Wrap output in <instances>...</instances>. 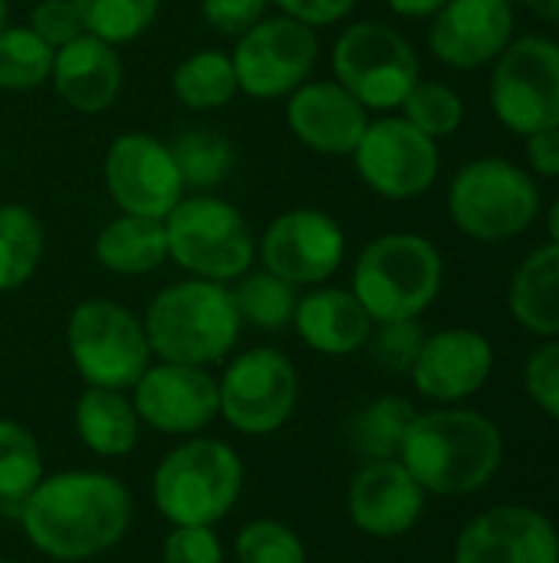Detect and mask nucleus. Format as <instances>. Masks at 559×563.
<instances>
[{
  "instance_id": "nucleus-1",
  "label": "nucleus",
  "mask_w": 559,
  "mask_h": 563,
  "mask_svg": "<svg viewBox=\"0 0 559 563\" xmlns=\"http://www.w3.org/2000/svg\"><path fill=\"white\" fill-rule=\"evenodd\" d=\"M26 541L49 561L82 563L109 554L132 528V495L105 472H56L23 498Z\"/></svg>"
},
{
  "instance_id": "nucleus-2",
  "label": "nucleus",
  "mask_w": 559,
  "mask_h": 563,
  "mask_svg": "<svg viewBox=\"0 0 559 563\" xmlns=\"http://www.w3.org/2000/svg\"><path fill=\"white\" fill-rule=\"evenodd\" d=\"M399 462L425 495L465 498L497 475L504 435L497 422L474 409H432L412 419Z\"/></svg>"
},
{
  "instance_id": "nucleus-3",
  "label": "nucleus",
  "mask_w": 559,
  "mask_h": 563,
  "mask_svg": "<svg viewBox=\"0 0 559 563\" xmlns=\"http://www.w3.org/2000/svg\"><path fill=\"white\" fill-rule=\"evenodd\" d=\"M152 356L161 363L214 366L241 343V313L227 284L188 277L158 290L142 317Z\"/></svg>"
},
{
  "instance_id": "nucleus-4",
  "label": "nucleus",
  "mask_w": 559,
  "mask_h": 563,
  "mask_svg": "<svg viewBox=\"0 0 559 563\" xmlns=\"http://www.w3.org/2000/svg\"><path fill=\"white\" fill-rule=\"evenodd\" d=\"M244 495V462L241 455L208 435H188L175 445L152 475L155 511L171 525H204L217 528Z\"/></svg>"
},
{
  "instance_id": "nucleus-5",
  "label": "nucleus",
  "mask_w": 559,
  "mask_h": 563,
  "mask_svg": "<svg viewBox=\"0 0 559 563\" xmlns=\"http://www.w3.org/2000/svg\"><path fill=\"white\" fill-rule=\"evenodd\" d=\"M441 284V251L415 231H392L359 251L349 290L366 307L372 323H392L418 320L438 300Z\"/></svg>"
},
{
  "instance_id": "nucleus-6",
  "label": "nucleus",
  "mask_w": 559,
  "mask_h": 563,
  "mask_svg": "<svg viewBox=\"0 0 559 563\" xmlns=\"http://www.w3.org/2000/svg\"><path fill=\"white\" fill-rule=\"evenodd\" d=\"M168 261L201 280L234 284L257 261L247 218L217 195H185L165 218Z\"/></svg>"
},
{
  "instance_id": "nucleus-7",
  "label": "nucleus",
  "mask_w": 559,
  "mask_h": 563,
  "mask_svg": "<svg viewBox=\"0 0 559 563\" xmlns=\"http://www.w3.org/2000/svg\"><path fill=\"white\" fill-rule=\"evenodd\" d=\"M66 350L86 386L128 393L152 366L142 317L109 297H89L69 310Z\"/></svg>"
},
{
  "instance_id": "nucleus-8",
  "label": "nucleus",
  "mask_w": 559,
  "mask_h": 563,
  "mask_svg": "<svg viewBox=\"0 0 559 563\" xmlns=\"http://www.w3.org/2000/svg\"><path fill=\"white\" fill-rule=\"evenodd\" d=\"M448 214L465 238L501 244L537 221L540 188L521 165L484 155L455 175L448 188Z\"/></svg>"
},
{
  "instance_id": "nucleus-9",
  "label": "nucleus",
  "mask_w": 559,
  "mask_h": 563,
  "mask_svg": "<svg viewBox=\"0 0 559 563\" xmlns=\"http://www.w3.org/2000/svg\"><path fill=\"white\" fill-rule=\"evenodd\" d=\"M333 79L369 112H392L422 79V63L395 26L359 20L333 43Z\"/></svg>"
},
{
  "instance_id": "nucleus-10",
  "label": "nucleus",
  "mask_w": 559,
  "mask_h": 563,
  "mask_svg": "<svg viewBox=\"0 0 559 563\" xmlns=\"http://www.w3.org/2000/svg\"><path fill=\"white\" fill-rule=\"evenodd\" d=\"M300 402L297 366L273 346H254L237 353L217 379L221 419L241 435L280 432Z\"/></svg>"
},
{
  "instance_id": "nucleus-11",
  "label": "nucleus",
  "mask_w": 559,
  "mask_h": 563,
  "mask_svg": "<svg viewBox=\"0 0 559 563\" xmlns=\"http://www.w3.org/2000/svg\"><path fill=\"white\" fill-rule=\"evenodd\" d=\"M491 106L504 129L534 135L559 125V43L547 36L511 40L494 59Z\"/></svg>"
},
{
  "instance_id": "nucleus-12",
  "label": "nucleus",
  "mask_w": 559,
  "mask_h": 563,
  "mask_svg": "<svg viewBox=\"0 0 559 563\" xmlns=\"http://www.w3.org/2000/svg\"><path fill=\"white\" fill-rule=\"evenodd\" d=\"M320 59V36L293 16H264L237 36L231 53L237 89L250 99H287L300 89Z\"/></svg>"
},
{
  "instance_id": "nucleus-13",
  "label": "nucleus",
  "mask_w": 559,
  "mask_h": 563,
  "mask_svg": "<svg viewBox=\"0 0 559 563\" xmlns=\"http://www.w3.org/2000/svg\"><path fill=\"white\" fill-rule=\"evenodd\" d=\"M353 162L366 188L389 201L425 195L441 172L438 142L415 129L405 115L369 119Z\"/></svg>"
},
{
  "instance_id": "nucleus-14",
  "label": "nucleus",
  "mask_w": 559,
  "mask_h": 563,
  "mask_svg": "<svg viewBox=\"0 0 559 563\" xmlns=\"http://www.w3.org/2000/svg\"><path fill=\"white\" fill-rule=\"evenodd\" d=\"M257 257L264 271L293 287H320L346 261V231L320 208H293L267 224Z\"/></svg>"
},
{
  "instance_id": "nucleus-15",
  "label": "nucleus",
  "mask_w": 559,
  "mask_h": 563,
  "mask_svg": "<svg viewBox=\"0 0 559 563\" xmlns=\"http://www.w3.org/2000/svg\"><path fill=\"white\" fill-rule=\"evenodd\" d=\"M102 178L122 214L165 221L185 198V185L168 142L148 132H122L102 158Z\"/></svg>"
},
{
  "instance_id": "nucleus-16",
  "label": "nucleus",
  "mask_w": 559,
  "mask_h": 563,
  "mask_svg": "<svg viewBox=\"0 0 559 563\" xmlns=\"http://www.w3.org/2000/svg\"><path fill=\"white\" fill-rule=\"evenodd\" d=\"M142 426L161 435H198L217 416V379L201 366L152 363L142 379L128 389Z\"/></svg>"
},
{
  "instance_id": "nucleus-17",
  "label": "nucleus",
  "mask_w": 559,
  "mask_h": 563,
  "mask_svg": "<svg viewBox=\"0 0 559 563\" xmlns=\"http://www.w3.org/2000/svg\"><path fill=\"white\" fill-rule=\"evenodd\" d=\"M451 563H559V531L527 505H497L465 525Z\"/></svg>"
},
{
  "instance_id": "nucleus-18",
  "label": "nucleus",
  "mask_w": 559,
  "mask_h": 563,
  "mask_svg": "<svg viewBox=\"0 0 559 563\" xmlns=\"http://www.w3.org/2000/svg\"><path fill=\"white\" fill-rule=\"evenodd\" d=\"M494 373V346L471 327H448L425 336L415 366L409 369L418 396L438 406H455L484 389Z\"/></svg>"
},
{
  "instance_id": "nucleus-19",
  "label": "nucleus",
  "mask_w": 559,
  "mask_h": 563,
  "mask_svg": "<svg viewBox=\"0 0 559 563\" xmlns=\"http://www.w3.org/2000/svg\"><path fill=\"white\" fill-rule=\"evenodd\" d=\"M428 495L399 459L362 462L346 488V511L356 531L392 541L409 534L425 515Z\"/></svg>"
},
{
  "instance_id": "nucleus-20",
  "label": "nucleus",
  "mask_w": 559,
  "mask_h": 563,
  "mask_svg": "<svg viewBox=\"0 0 559 563\" xmlns=\"http://www.w3.org/2000/svg\"><path fill=\"white\" fill-rule=\"evenodd\" d=\"M514 40L511 0H448L428 30V46L451 69H481Z\"/></svg>"
},
{
  "instance_id": "nucleus-21",
  "label": "nucleus",
  "mask_w": 559,
  "mask_h": 563,
  "mask_svg": "<svg viewBox=\"0 0 559 563\" xmlns=\"http://www.w3.org/2000/svg\"><path fill=\"white\" fill-rule=\"evenodd\" d=\"M283 119L300 145L316 155L343 158L356 152L369 125V109L336 79H306L287 96Z\"/></svg>"
},
{
  "instance_id": "nucleus-22",
  "label": "nucleus",
  "mask_w": 559,
  "mask_h": 563,
  "mask_svg": "<svg viewBox=\"0 0 559 563\" xmlns=\"http://www.w3.org/2000/svg\"><path fill=\"white\" fill-rule=\"evenodd\" d=\"M122 79H125V66H122L119 46L92 33H82L53 53L49 82L72 112H82V115L105 112L119 99Z\"/></svg>"
},
{
  "instance_id": "nucleus-23",
  "label": "nucleus",
  "mask_w": 559,
  "mask_h": 563,
  "mask_svg": "<svg viewBox=\"0 0 559 563\" xmlns=\"http://www.w3.org/2000/svg\"><path fill=\"white\" fill-rule=\"evenodd\" d=\"M372 317L343 287H316L297 300L293 330L320 356H349L362 350L372 336Z\"/></svg>"
},
{
  "instance_id": "nucleus-24",
  "label": "nucleus",
  "mask_w": 559,
  "mask_h": 563,
  "mask_svg": "<svg viewBox=\"0 0 559 563\" xmlns=\"http://www.w3.org/2000/svg\"><path fill=\"white\" fill-rule=\"evenodd\" d=\"M79 442L99 459H122L142 439V419L125 393L86 386L72 409Z\"/></svg>"
},
{
  "instance_id": "nucleus-25",
  "label": "nucleus",
  "mask_w": 559,
  "mask_h": 563,
  "mask_svg": "<svg viewBox=\"0 0 559 563\" xmlns=\"http://www.w3.org/2000/svg\"><path fill=\"white\" fill-rule=\"evenodd\" d=\"M511 317L534 336H559V244H544L524 257L507 290Z\"/></svg>"
},
{
  "instance_id": "nucleus-26",
  "label": "nucleus",
  "mask_w": 559,
  "mask_h": 563,
  "mask_svg": "<svg viewBox=\"0 0 559 563\" xmlns=\"http://www.w3.org/2000/svg\"><path fill=\"white\" fill-rule=\"evenodd\" d=\"M92 254L109 274L119 277L152 274L168 261L165 221L142 218V214H119L96 234Z\"/></svg>"
},
{
  "instance_id": "nucleus-27",
  "label": "nucleus",
  "mask_w": 559,
  "mask_h": 563,
  "mask_svg": "<svg viewBox=\"0 0 559 563\" xmlns=\"http://www.w3.org/2000/svg\"><path fill=\"white\" fill-rule=\"evenodd\" d=\"M171 158L178 165L181 185L191 195H214L237 165L234 142L211 125H188L171 142Z\"/></svg>"
},
{
  "instance_id": "nucleus-28",
  "label": "nucleus",
  "mask_w": 559,
  "mask_h": 563,
  "mask_svg": "<svg viewBox=\"0 0 559 563\" xmlns=\"http://www.w3.org/2000/svg\"><path fill=\"white\" fill-rule=\"evenodd\" d=\"M175 99L191 112H214L224 109L241 89L231 53L221 49H198L185 56L171 73Z\"/></svg>"
},
{
  "instance_id": "nucleus-29",
  "label": "nucleus",
  "mask_w": 559,
  "mask_h": 563,
  "mask_svg": "<svg viewBox=\"0 0 559 563\" xmlns=\"http://www.w3.org/2000/svg\"><path fill=\"white\" fill-rule=\"evenodd\" d=\"M46 251V234L40 218L16 201L0 205V294L23 287Z\"/></svg>"
},
{
  "instance_id": "nucleus-30",
  "label": "nucleus",
  "mask_w": 559,
  "mask_h": 563,
  "mask_svg": "<svg viewBox=\"0 0 559 563\" xmlns=\"http://www.w3.org/2000/svg\"><path fill=\"white\" fill-rule=\"evenodd\" d=\"M418 409L402 396H379L372 399L353 422H349V445L362 462H389L399 459L405 432Z\"/></svg>"
},
{
  "instance_id": "nucleus-31",
  "label": "nucleus",
  "mask_w": 559,
  "mask_h": 563,
  "mask_svg": "<svg viewBox=\"0 0 559 563\" xmlns=\"http://www.w3.org/2000/svg\"><path fill=\"white\" fill-rule=\"evenodd\" d=\"M234 294V307L241 313V323L264 330V333H280L293 323L297 313V287L287 284L283 277L270 274V271H247L244 277L234 280L231 287Z\"/></svg>"
},
{
  "instance_id": "nucleus-32",
  "label": "nucleus",
  "mask_w": 559,
  "mask_h": 563,
  "mask_svg": "<svg viewBox=\"0 0 559 563\" xmlns=\"http://www.w3.org/2000/svg\"><path fill=\"white\" fill-rule=\"evenodd\" d=\"M40 482H43V452L36 435L13 419H0V511L7 508L10 518H16L23 498Z\"/></svg>"
},
{
  "instance_id": "nucleus-33",
  "label": "nucleus",
  "mask_w": 559,
  "mask_h": 563,
  "mask_svg": "<svg viewBox=\"0 0 559 563\" xmlns=\"http://www.w3.org/2000/svg\"><path fill=\"white\" fill-rule=\"evenodd\" d=\"M53 49L30 26H3L0 30V89L3 92H30L49 82Z\"/></svg>"
},
{
  "instance_id": "nucleus-34",
  "label": "nucleus",
  "mask_w": 559,
  "mask_h": 563,
  "mask_svg": "<svg viewBox=\"0 0 559 563\" xmlns=\"http://www.w3.org/2000/svg\"><path fill=\"white\" fill-rule=\"evenodd\" d=\"M86 33L122 46L138 40L158 16L161 0H76Z\"/></svg>"
},
{
  "instance_id": "nucleus-35",
  "label": "nucleus",
  "mask_w": 559,
  "mask_h": 563,
  "mask_svg": "<svg viewBox=\"0 0 559 563\" xmlns=\"http://www.w3.org/2000/svg\"><path fill=\"white\" fill-rule=\"evenodd\" d=\"M399 109L415 129H422L435 142L455 135L465 122V99L448 82L438 79H418Z\"/></svg>"
},
{
  "instance_id": "nucleus-36",
  "label": "nucleus",
  "mask_w": 559,
  "mask_h": 563,
  "mask_svg": "<svg viewBox=\"0 0 559 563\" xmlns=\"http://www.w3.org/2000/svg\"><path fill=\"white\" fill-rule=\"evenodd\" d=\"M234 561L237 563H306L303 538L273 518L247 521L234 538Z\"/></svg>"
},
{
  "instance_id": "nucleus-37",
  "label": "nucleus",
  "mask_w": 559,
  "mask_h": 563,
  "mask_svg": "<svg viewBox=\"0 0 559 563\" xmlns=\"http://www.w3.org/2000/svg\"><path fill=\"white\" fill-rule=\"evenodd\" d=\"M376 327L379 330H372L369 336L376 363L385 366L389 373H409L425 343L418 320H392V323H376Z\"/></svg>"
},
{
  "instance_id": "nucleus-38",
  "label": "nucleus",
  "mask_w": 559,
  "mask_h": 563,
  "mask_svg": "<svg viewBox=\"0 0 559 563\" xmlns=\"http://www.w3.org/2000/svg\"><path fill=\"white\" fill-rule=\"evenodd\" d=\"M524 386L534 406L559 422V336L537 346L524 366Z\"/></svg>"
},
{
  "instance_id": "nucleus-39",
  "label": "nucleus",
  "mask_w": 559,
  "mask_h": 563,
  "mask_svg": "<svg viewBox=\"0 0 559 563\" xmlns=\"http://www.w3.org/2000/svg\"><path fill=\"white\" fill-rule=\"evenodd\" d=\"M161 563H224V544L214 528L181 525L161 541Z\"/></svg>"
},
{
  "instance_id": "nucleus-40",
  "label": "nucleus",
  "mask_w": 559,
  "mask_h": 563,
  "mask_svg": "<svg viewBox=\"0 0 559 563\" xmlns=\"http://www.w3.org/2000/svg\"><path fill=\"white\" fill-rule=\"evenodd\" d=\"M53 53L66 43H72L76 36L86 33L82 16L76 10V0H40L30 10V23H26Z\"/></svg>"
},
{
  "instance_id": "nucleus-41",
  "label": "nucleus",
  "mask_w": 559,
  "mask_h": 563,
  "mask_svg": "<svg viewBox=\"0 0 559 563\" xmlns=\"http://www.w3.org/2000/svg\"><path fill=\"white\" fill-rule=\"evenodd\" d=\"M270 10V0H201V16L224 36H241L257 26Z\"/></svg>"
},
{
  "instance_id": "nucleus-42",
  "label": "nucleus",
  "mask_w": 559,
  "mask_h": 563,
  "mask_svg": "<svg viewBox=\"0 0 559 563\" xmlns=\"http://www.w3.org/2000/svg\"><path fill=\"white\" fill-rule=\"evenodd\" d=\"M270 7H277L283 16H293L306 26H329L339 23L353 13L356 0H270Z\"/></svg>"
},
{
  "instance_id": "nucleus-43",
  "label": "nucleus",
  "mask_w": 559,
  "mask_h": 563,
  "mask_svg": "<svg viewBox=\"0 0 559 563\" xmlns=\"http://www.w3.org/2000/svg\"><path fill=\"white\" fill-rule=\"evenodd\" d=\"M527 162L540 178H559V125L527 135Z\"/></svg>"
},
{
  "instance_id": "nucleus-44",
  "label": "nucleus",
  "mask_w": 559,
  "mask_h": 563,
  "mask_svg": "<svg viewBox=\"0 0 559 563\" xmlns=\"http://www.w3.org/2000/svg\"><path fill=\"white\" fill-rule=\"evenodd\" d=\"M389 10L395 16H405V20H425V16H435L448 0H385Z\"/></svg>"
},
{
  "instance_id": "nucleus-45",
  "label": "nucleus",
  "mask_w": 559,
  "mask_h": 563,
  "mask_svg": "<svg viewBox=\"0 0 559 563\" xmlns=\"http://www.w3.org/2000/svg\"><path fill=\"white\" fill-rule=\"evenodd\" d=\"M524 7L547 23H559V0H524Z\"/></svg>"
},
{
  "instance_id": "nucleus-46",
  "label": "nucleus",
  "mask_w": 559,
  "mask_h": 563,
  "mask_svg": "<svg viewBox=\"0 0 559 563\" xmlns=\"http://www.w3.org/2000/svg\"><path fill=\"white\" fill-rule=\"evenodd\" d=\"M547 234H550V244H559V198L547 211Z\"/></svg>"
},
{
  "instance_id": "nucleus-47",
  "label": "nucleus",
  "mask_w": 559,
  "mask_h": 563,
  "mask_svg": "<svg viewBox=\"0 0 559 563\" xmlns=\"http://www.w3.org/2000/svg\"><path fill=\"white\" fill-rule=\"evenodd\" d=\"M7 16H10V0H0V30L7 26Z\"/></svg>"
},
{
  "instance_id": "nucleus-48",
  "label": "nucleus",
  "mask_w": 559,
  "mask_h": 563,
  "mask_svg": "<svg viewBox=\"0 0 559 563\" xmlns=\"http://www.w3.org/2000/svg\"><path fill=\"white\" fill-rule=\"evenodd\" d=\"M0 563H13V561H7V558H0Z\"/></svg>"
}]
</instances>
